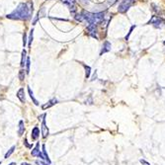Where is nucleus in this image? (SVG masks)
Wrapping results in <instances>:
<instances>
[{"label":"nucleus","mask_w":165,"mask_h":165,"mask_svg":"<svg viewBox=\"0 0 165 165\" xmlns=\"http://www.w3.org/2000/svg\"><path fill=\"white\" fill-rule=\"evenodd\" d=\"M164 46H165V41H164Z\"/></svg>","instance_id":"obj_30"},{"label":"nucleus","mask_w":165,"mask_h":165,"mask_svg":"<svg viewBox=\"0 0 165 165\" xmlns=\"http://www.w3.org/2000/svg\"><path fill=\"white\" fill-rule=\"evenodd\" d=\"M26 66H27V73H29V71H30V58H27Z\"/></svg>","instance_id":"obj_21"},{"label":"nucleus","mask_w":165,"mask_h":165,"mask_svg":"<svg viewBox=\"0 0 165 165\" xmlns=\"http://www.w3.org/2000/svg\"><path fill=\"white\" fill-rule=\"evenodd\" d=\"M0 164H1V161H0Z\"/></svg>","instance_id":"obj_31"},{"label":"nucleus","mask_w":165,"mask_h":165,"mask_svg":"<svg viewBox=\"0 0 165 165\" xmlns=\"http://www.w3.org/2000/svg\"><path fill=\"white\" fill-rule=\"evenodd\" d=\"M148 24H152V25H154V27H156V28H161L162 24H165V21L163 19H161L159 16L154 15L151 17L150 20L148 21Z\"/></svg>","instance_id":"obj_3"},{"label":"nucleus","mask_w":165,"mask_h":165,"mask_svg":"<svg viewBox=\"0 0 165 165\" xmlns=\"http://www.w3.org/2000/svg\"><path fill=\"white\" fill-rule=\"evenodd\" d=\"M134 28H136V26H132V28H131V30H129V34H128V36L126 37V40H128L129 39V35L132 34V30H134Z\"/></svg>","instance_id":"obj_25"},{"label":"nucleus","mask_w":165,"mask_h":165,"mask_svg":"<svg viewBox=\"0 0 165 165\" xmlns=\"http://www.w3.org/2000/svg\"><path fill=\"white\" fill-rule=\"evenodd\" d=\"M139 162L142 163V165H150L149 162H147V161H145V160H143V159H140Z\"/></svg>","instance_id":"obj_26"},{"label":"nucleus","mask_w":165,"mask_h":165,"mask_svg":"<svg viewBox=\"0 0 165 165\" xmlns=\"http://www.w3.org/2000/svg\"><path fill=\"white\" fill-rule=\"evenodd\" d=\"M87 31L88 33L91 35L92 37L94 38H97V29H96V26L95 25H89L88 28H87Z\"/></svg>","instance_id":"obj_8"},{"label":"nucleus","mask_w":165,"mask_h":165,"mask_svg":"<svg viewBox=\"0 0 165 165\" xmlns=\"http://www.w3.org/2000/svg\"><path fill=\"white\" fill-rule=\"evenodd\" d=\"M85 70H86V78H89V76H90V72H91V68L90 66H87L85 65Z\"/></svg>","instance_id":"obj_19"},{"label":"nucleus","mask_w":165,"mask_h":165,"mask_svg":"<svg viewBox=\"0 0 165 165\" xmlns=\"http://www.w3.org/2000/svg\"><path fill=\"white\" fill-rule=\"evenodd\" d=\"M134 4V0H123L122 3L119 5V12L120 13H126Z\"/></svg>","instance_id":"obj_2"},{"label":"nucleus","mask_w":165,"mask_h":165,"mask_svg":"<svg viewBox=\"0 0 165 165\" xmlns=\"http://www.w3.org/2000/svg\"><path fill=\"white\" fill-rule=\"evenodd\" d=\"M27 44V37H26V35L24 34V38H23V45H24V47L26 46Z\"/></svg>","instance_id":"obj_27"},{"label":"nucleus","mask_w":165,"mask_h":165,"mask_svg":"<svg viewBox=\"0 0 165 165\" xmlns=\"http://www.w3.org/2000/svg\"><path fill=\"white\" fill-rule=\"evenodd\" d=\"M56 103H58V100H56V99H51V100H50V101L47 103V104H44V105H43V106H42V109H43V110L48 109V108H50L51 106L55 105Z\"/></svg>","instance_id":"obj_9"},{"label":"nucleus","mask_w":165,"mask_h":165,"mask_svg":"<svg viewBox=\"0 0 165 165\" xmlns=\"http://www.w3.org/2000/svg\"><path fill=\"white\" fill-rule=\"evenodd\" d=\"M36 164L37 165H50V164H48V163H46V162L42 161V160H37L36 161Z\"/></svg>","instance_id":"obj_22"},{"label":"nucleus","mask_w":165,"mask_h":165,"mask_svg":"<svg viewBox=\"0 0 165 165\" xmlns=\"http://www.w3.org/2000/svg\"><path fill=\"white\" fill-rule=\"evenodd\" d=\"M74 18H75V20H76V21H79V22H82V21H84V17H83L82 13H81V14L75 15Z\"/></svg>","instance_id":"obj_18"},{"label":"nucleus","mask_w":165,"mask_h":165,"mask_svg":"<svg viewBox=\"0 0 165 165\" xmlns=\"http://www.w3.org/2000/svg\"><path fill=\"white\" fill-rule=\"evenodd\" d=\"M15 148H16V147H15V145H13V147H12L11 148H10V149L6 152V154H5V156H4V158H8V157H10V156H11V154H12L13 152H14Z\"/></svg>","instance_id":"obj_16"},{"label":"nucleus","mask_w":165,"mask_h":165,"mask_svg":"<svg viewBox=\"0 0 165 165\" xmlns=\"http://www.w3.org/2000/svg\"><path fill=\"white\" fill-rule=\"evenodd\" d=\"M17 97H18V99L20 100L21 102L22 103H25V91H24V88H20L18 90L17 92Z\"/></svg>","instance_id":"obj_7"},{"label":"nucleus","mask_w":165,"mask_h":165,"mask_svg":"<svg viewBox=\"0 0 165 165\" xmlns=\"http://www.w3.org/2000/svg\"><path fill=\"white\" fill-rule=\"evenodd\" d=\"M28 92H29V95H30V97H31V99L33 100L34 104L35 105H39V102H38L36 100V98L34 97V93H33V91L31 90V88H30V87H28Z\"/></svg>","instance_id":"obj_14"},{"label":"nucleus","mask_w":165,"mask_h":165,"mask_svg":"<svg viewBox=\"0 0 165 165\" xmlns=\"http://www.w3.org/2000/svg\"><path fill=\"white\" fill-rule=\"evenodd\" d=\"M32 11H33V4L31 2L21 3L11 14L7 15V18L13 19V20H27L31 16Z\"/></svg>","instance_id":"obj_1"},{"label":"nucleus","mask_w":165,"mask_h":165,"mask_svg":"<svg viewBox=\"0 0 165 165\" xmlns=\"http://www.w3.org/2000/svg\"><path fill=\"white\" fill-rule=\"evenodd\" d=\"M61 2L64 4H66L69 7V10L72 13L76 11V6H75V0H61Z\"/></svg>","instance_id":"obj_5"},{"label":"nucleus","mask_w":165,"mask_h":165,"mask_svg":"<svg viewBox=\"0 0 165 165\" xmlns=\"http://www.w3.org/2000/svg\"><path fill=\"white\" fill-rule=\"evenodd\" d=\"M117 1L118 0H107V3L108 5H111V6H112V5H114Z\"/></svg>","instance_id":"obj_23"},{"label":"nucleus","mask_w":165,"mask_h":165,"mask_svg":"<svg viewBox=\"0 0 165 165\" xmlns=\"http://www.w3.org/2000/svg\"><path fill=\"white\" fill-rule=\"evenodd\" d=\"M40 152H41V150H40V142H38L37 145L35 147V148L32 150V156H39Z\"/></svg>","instance_id":"obj_12"},{"label":"nucleus","mask_w":165,"mask_h":165,"mask_svg":"<svg viewBox=\"0 0 165 165\" xmlns=\"http://www.w3.org/2000/svg\"><path fill=\"white\" fill-rule=\"evenodd\" d=\"M33 34H34V30H32L31 32H30V38H29V47L31 46L32 44V41H33Z\"/></svg>","instance_id":"obj_20"},{"label":"nucleus","mask_w":165,"mask_h":165,"mask_svg":"<svg viewBox=\"0 0 165 165\" xmlns=\"http://www.w3.org/2000/svg\"><path fill=\"white\" fill-rule=\"evenodd\" d=\"M111 50V44L109 42H105L104 43V47H103V50H101V55L105 53H108V51Z\"/></svg>","instance_id":"obj_11"},{"label":"nucleus","mask_w":165,"mask_h":165,"mask_svg":"<svg viewBox=\"0 0 165 165\" xmlns=\"http://www.w3.org/2000/svg\"><path fill=\"white\" fill-rule=\"evenodd\" d=\"M46 115L44 116V119H43V122H42V126H41V132H42V134H43V137L46 139L48 134H50V131H48V128L47 127V124H46Z\"/></svg>","instance_id":"obj_4"},{"label":"nucleus","mask_w":165,"mask_h":165,"mask_svg":"<svg viewBox=\"0 0 165 165\" xmlns=\"http://www.w3.org/2000/svg\"><path fill=\"white\" fill-rule=\"evenodd\" d=\"M25 132V125H24V121L19 122V129H18V134L19 136H22Z\"/></svg>","instance_id":"obj_10"},{"label":"nucleus","mask_w":165,"mask_h":165,"mask_svg":"<svg viewBox=\"0 0 165 165\" xmlns=\"http://www.w3.org/2000/svg\"><path fill=\"white\" fill-rule=\"evenodd\" d=\"M42 149H43L42 151H43V154H44V156H45L46 161H47L48 164H50V157H48V154L47 153V150H46V145L45 144L42 145Z\"/></svg>","instance_id":"obj_13"},{"label":"nucleus","mask_w":165,"mask_h":165,"mask_svg":"<svg viewBox=\"0 0 165 165\" xmlns=\"http://www.w3.org/2000/svg\"><path fill=\"white\" fill-rule=\"evenodd\" d=\"M21 165H31V164H30V163H24V162H23V163H21Z\"/></svg>","instance_id":"obj_28"},{"label":"nucleus","mask_w":165,"mask_h":165,"mask_svg":"<svg viewBox=\"0 0 165 165\" xmlns=\"http://www.w3.org/2000/svg\"><path fill=\"white\" fill-rule=\"evenodd\" d=\"M32 139L33 140H37L38 139H39L40 137V129L38 128V127H35V128L32 129Z\"/></svg>","instance_id":"obj_6"},{"label":"nucleus","mask_w":165,"mask_h":165,"mask_svg":"<svg viewBox=\"0 0 165 165\" xmlns=\"http://www.w3.org/2000/svg\"><path fill=\"white\" fill-rule=\"evenodd\" d=\"M26 60H27V53H26V50H23L22 59H21V66H22V67L26 64Z\"/></svg>","instance_id":"obj_15"},{"label":"nucleus","mask_w":165,"mask_h":165,"mask_svg":"<svg viewBox=\"0 0 165 165\" xmlns=\"http://www.w3.org/2000/svg\"><path fill=\"white\" fill-rule=\"evenodd\" d=\"M19 79L21 81H23L25 79V72H24V69H21L20 71H19Z\"/></svg>","instance_id":"obj_17"},{"label":"nucleus","mask_w":165,"mask_h":165,"mask_svg":"<svg viewBox=\"0 0 165 165\" xmlns=\"http://www.w3.org/2000/svg\"><path fill=\"white\" fill-rule=\"evenodd\" d=\"M24 144H25L28 148H32V147H33V144H29V143H28V142H27V139H24Z\"/></svg>","instance_id":"obj_24"},{"label":"nucleus","mask_w":165,"mask_h":165,"mask_svg":"<svg viewBox=\"0 0 165 165\" xmlns=\"http://www.w3.org/2000/svg\"><path fill=\"white\" fill-rule=\"evenodd\" d=\"M9 165H16V163H15V162H12V163H10Z\"/></svg>","instance_id":"obj_29"}]
</instances>
